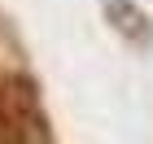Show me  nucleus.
Listing matches in <instances>:
<instances>
[{
  "label": "nucleus",
  "mask_w": 153,
  "mask_h": 144,
  "mask_svg": "<svg viewBox=\"0 0 153 144\" xmlns=\"http://www.w3.org/2000/svg\"><path fill=\"white\" fill-rule=\"evenodd\" d=\"M109 13H114V18H118V31H127L131 39H140V35H149V26H144L140 9H136L131 0H109Z\"/></svg>",
  "instance_id": "1"
}]
</instances>
